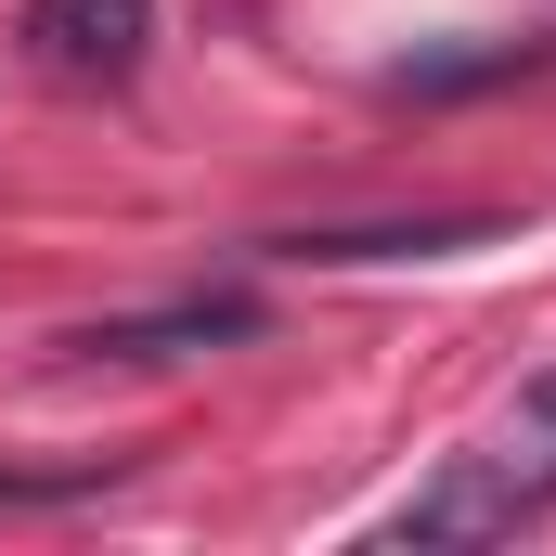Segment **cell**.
I'll return each instance as SVG.
<instances>
[{
    "instance_id": "cell-1",
    "label": "cell",
    "mask_w": 556,
    "mask_h": 556,
    "mask_svg": "<svg viewBox=\"0 0 556 556\" xmlns=\"http://www.w3.org/2000/svg\"><path fill=\"white\" fill-rule=\"evenodd\" d=\"M518 518H531V492H518L492 453H453V466H440V479H415V492H402L363 544H415V556H427V544H505Z\"/></svg>"
},
{
    "instance_id": "cell-2",
    "label": "cell",
    "mask_w": 556,
    "mask_h": 556,
    "mask_svg": "<svg viewBox=\"0 0 556 556\" xmlns=\"http://www.w3.org/2000/svg\"><path fill=\"white\" fill-rule=\"evenodd\" d=\"M142 39H155V0H26V52L52 65V78H130Z\"/></svg>"
},
{
    "instance_id": "cell-3",
    "label": "cell",
    "mask_w": 556,
    "mask_h": 556,
    "mask_svg": "<svg viewBox=\"0 0 556 556\" xmlns=\"http://www.w3.org/2000/svg\"><path fill=\"white\" fill-rule=\"evenodd\" d=\"M492 233H505L492 207H415V220H324V233H285L273 260L350 273V260H453V247H492Z\"/></svg>"
},
{
    "instance_id": "cell-4",
    "label": "cell",
    "mask_w": 556,
    "mask_h": 556,
    "mask_svg": "<svg viewBox=\"0 0 556 556\" xmlns=\"http://www.w3.org/2000/svg\"><path fill=\"white\" fill-rule=\"evenodd\" d=\"M247 324H260V298H168V311L78 324L65 350H78V363H181V350H220V337H247Z\"/></svg>"
},
{
    "instance_id": "cell-5",
    "label": "cell",
    "mask_w": 556,
    "mask_h": 556,
    "mask_svg": "<svg viewBox=\"0 0 556 556\" xmlns=\"http://www.w3.org/2000/svg\"><path fill=\"white\" fill-rule=\"evenodd\" d=\"M492 466H505L531 505H556V363L518 389V402H505V427H492Z\"/></svg>"
},
{
    "instance_id": "cell-6",
    "label": "cell",
    "mask_w": 556,
    "mask_h": 556,
    "mask_svg": "<svg viewBox=\"0 0 556 556\" xmlns=\"http://www.w3.org/2000/svg\"><path fill=\"white\" fill-rule=\"evenodd\" d=\"M544 65V39H466V52H427V65H402L389 91L402 104H453V91H492V78H531Z\"/></svg>"
},
{
    "instance_id": "cell-7",
    "label": "cell",
    "mask_w": 556,
    "mask_h": 556,
    "mask_svg": "<svg viewBox=\"0 0 556 556\" xmlns=\"http://www.w3.org/2000/svg\"><path fill=\"white\" fill-rule=\"evenodd\" d=\"M104 479H130V453H78V466H0V505H78V492H104Z\"/></svg>"
}]
</instances>
